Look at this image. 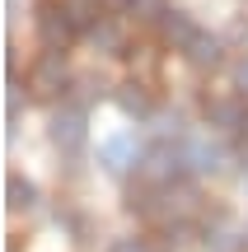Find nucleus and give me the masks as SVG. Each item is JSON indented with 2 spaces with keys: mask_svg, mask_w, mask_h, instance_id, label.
<instances>
[{
  "mask_svg": "<svg viewBox=\"0 0 248 252\" xmlns=\"http://www.w3.org/2000/svg\"><path fill=\"white\" fill-rule=\"evenodd\" d=\"M33 24H37V37H42L52 52H61V47L71 42V33H75V24L66 19V9H61V5H52V0H42V5H37Z\"/></svg>",
  "mask_w": 248,
  "mask_h": 252,
  "instance_id": "nucleus-1",
  "label": "nucleus"
},
{
  "mask_svg": "<svg viewBox=\"0 0 248 252\" xmlns=\"http://www.w3.org/2000/svg\"><path fill=\"white\" fill-rule=\"evenodd\" d=\"M28 89H33L37 98H52V94L66 89V61H61V52H47L42 61L28 70Z\"/></svg>",
  "mask_w": 248,
  "mask_h": 252,
  "instance_id": "nucleus-2",
  "label": "nucleus"
},
{
  "mask_svg": "<svg viewBox=\"0 0 248 252\" xmlns=\"http://www.w3.org/2000/svg\"><path fill=\"white\" fill-rule=\"evenodd\" d=\"M52 145L66 150V154L84 145V108H61L52 117Z\"/></svg>",
  "mask_w": 248,
  "mask_h": 252,
  "instance_id": "nucleus-3",
  "label": "nucleus"
},
{
  "mask_svg": "<svg viewBox=\"0 0 248 252\" xmlns=\"http://www.w3.org/2000/svg\"><path fill=\"white\" fill-rule=\"evenodd\" d=\"M187 163H183V145H155V150H145V173L155 182H174L178 173H183Z\"/></svg>",
  "mask_w": 248,
  "mask_h": 252,
  "instance_id": "nucleus-4",
  "label": "nucleus"
},
{
  "mask_svg": "<svg viewBox=\"0 0 248 252\" xmlns=\"http://www.w3.org/2000/svg\"><path fill=\"white\" fill-rule=\"evenodd\" d=\"M99 159H103V168H108V173H127L131 163L145 159V154L136 150V135H112V140L99 145Z\"/></svg>",
  "mask_w": 248,
  "mask_h": 252,
  "instance_id": "nucleus-5",
  "label": "nucleus"
},
{
  "mask_svg": "<svg viewBox=\"0 0 248 252\" xmlns=\"http://www.w3.org/2000/svg\"><path fill=\"white\" fill-rule=\"evenodd\" d=\"M183 163L192 173H220L225 168V150L211 140H183Z\"/></svg>",
  "mask_w": 248,
  "mask_h": 252,
  "instance_id": "nucleus-6",
  "label": "nucleus"
},
{
  "mask_svg": "<svg viewBox=\"0 0 248 252\" xmlns=\"http://www.w3.org/2000/svg\"><path fill=\"white\" fill-rule=\"evenodd\" d=\"M220 52H225V42H220L215 33H206V28H202V33H197L187 47H183L187 65H197V70H211V65H220Z\"/></svg>",
  "mask_w": 248,
  "mask_h": 252,
  "instance_id": "nucleus-7",
  "label": "nucleus"
},
{
  "mask_svg": "<svg viewBox=\"0 0 248 252\" xmlns=\"http://www.w3.org/2000/svg\"><path fill=\"white\" fill-rule=\"evenodd\" d=\"M159 33H164V42H174V47H178V52H183V47H187V42H192V37H197V33H202V28H197V24H192V19H187V14H183V9H169V14H164V19H159Z\"/></svg>",
  "mask_w": 248,
  "mask_h": 252,
  "instance_id": "nucleus-8",
  "label": "nucleus"
},
{
  "mask_svg": "<svg viewBox=\"0 0 248 252\" xmlns=\"http://www.w3.org/2000/svg\"><path fill=\"white\" fill-rule=\"evenodd\" d=\"M206 117H211V126H225V131H244L248 108H244L239 98H220V103H211V108H206Z\"/></svg>",
  "mask_w": 248,
  "mask_h": 252,
  "instance_id": "nucleus-9",
  "label": "nucleus"
},
{
  "mask_svg": "<svg viewBox=\"0 0 248 252\" xmlns=\"http://www.w3.org/2000/svg\"><path fill=\"white\" fill-rule=\"evenodd\" d=\"M61 9L75 28H94L103 19V0H61Z\"/></svg>",
  "mask_w": 248,
  "mask_h": 252,
  "instance_id": "nucleus-10",
  "label": "nucleus"
},
{
  "mask_svg": "<svg viewBox=\"0 0 248 252\" xmlns=\"http://www.w3.org/2000/svg\"><path fill=\"white\" fill-rule=\"evenodd\" d=\"M5 206L9 210H28V206H33V201H37V187H33V182H28V178H19V173H9V182H5Z\"/></svg>",
  "mask_w": 248,
  "mask_h": 252,
  "instance_id": "nucleus-11",
  "label": "nucleus"
},
{
  "mask_svg": "<svg viewBox=\"0 0 248 252\" xmlns=\"http://www.w3.org/2000/svg\"><path fill=\"white\" fill-rule=\"evenodd\" d=\"M117 108L127 112V117H145L150 112V94L141 89V84H122L117 89Z\"/></svg>",
  "mask_w": 248,
  "mask_h": 252,
  "instance_id": "nucleus-12",
  "label": "nucleus"
},
{
  "mask_svg": "<svg viewBox=\"0 0 248 252\" xmlns=\"http://www.w3.org/2000/svg\"><path fill=\"white\" fill-rule=\"evenodd\" d=\"M89 42L99 47V52H117L122 47V28L112 24V19H99V24L89 28Z\"/></svg>",
  "mask_w": 248,
  "mask_h": 252,
  "instance_id": "nucleus-13",
  "label": "nucleus"
},
{
  "mask_svg": "<svg viewBox=\"0 0 248 252\" xmlns=\"http://www.w3.org/2000/svg\"><path fill=\"white\" fill-rule=\"evenodd\" d=\"M122 5H127L136 19H145V24H159V19L169 14V0H122Z\"/></svg>",
  "mask_w": 248,
  "mask_h": 252,
  "instance_id": "nucleus-14",
  "label": "nucleus"
},
{
  "mask_svg": "<svg viewBox=\"0 0 248 252\" xmlns=\"http://www.w3.org/2000/svg\"><path fill=\"white\" fill-rule=\"evenodd\" d=\"M206 248H211V252H244V234L215 229V234H206Z\"/></svg>",
  "mask_w": 248,
  "mask_h": 252,
  "instance_id": "nucleus-15",
  "label": "nucleus"
},
{
  "mask_svg": "<svg viewBox=\"0 0 248 252\" xmlns=\"http://www.w3.org/2000/svg\"><path fill=\"white\" fill-rule=\"evenodd\" d=\"M108 252H150V248L141 243V238H117V243H112Z\"/></svg>",
  "mask_w": 248,
  "mask_h": 252,
  "instance_id": "nucleus-16",
  "label": "nucleus"
},
{
  "mask_svg": "<svg viewBox=\"0 0 248 252\" xmlns=\"http://www.w3.org/2000/svg\"><path fill=\"white\" fill-rule=\"evenodd\" d=\"M234 84H239V89L248 94V56H244V61H239V65H234Z\"/></svg>",
  "mask_w": 248,
  "mask_h": 252,
  "instance_id": "nucleus-17",
  "label": "nucleus"
},
{
  "mask_svg": "<svg viewBox=\"0 0 248 252\" xmlns=\"http://www.w3.org/2000/svg\"><path fill=\"white\" fill-rule=\"evenodd\" d=\"M19 117V84H9V122Z\"/></svg>",
  "mask_w": 248,
  "mask_h": 252,
  "instance_id": "nucleus-18",
  "label": "nucleus"
}]
</instances>
